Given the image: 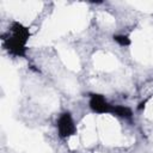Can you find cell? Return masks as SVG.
<instances>
[{
  "instance_id": "cell-1",
  "label": "cell",
  "mask_w": 153,
  "mask_h": 153,
  "mask_svg": "<svg viewBox=\"0 0 153 153\" xmlns=\"http://www.w3.org/2000/svg\"><path fill=\"white\" fill-rule=\"evenodd\" d=\"M59 129H60V131H61L62 135H68L73 130V124H72V121H71L68 114H66L65 116H62L60 118Z\"/></svg>"
}]
</instances>
